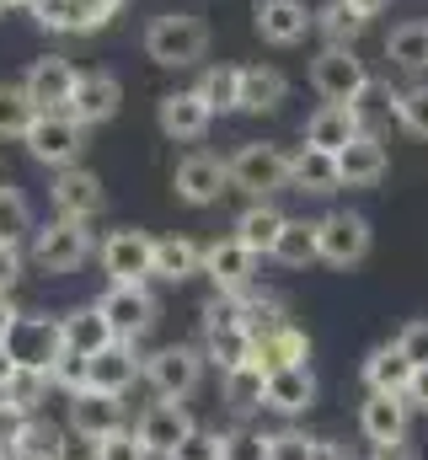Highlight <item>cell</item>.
Returning a JSON list of instances; mask_svg holds the SVG:
<instances>
[{"label":"cell","mask_w":428,"mask_h":460,"mask_svg":"<svg viewBox=\"0 0 428 460\" xmlns=\"http://www.w3.org/2000/svg\"><path fill=\"white\" fill-rule=\"evenodd\" d=\"M145 59L161 70H193L210 59V27L193 11H161L145 22Z\"/></svg>","instance_id":"obj_1"},{"label":"cell","mask_w":428,"mask_h":460,"mask_svg":"<svg viewBox=\"0 0 428 460\" xmlns=\"http://www.w3.org/2000/svg\"><path fill=\"white\" fill-rule=\"evenodd\" d=\"M27 257H32L38 273H49V279H70V273H81V268L92 262V230L81 226V220H59V215H54L49 226L32 230Z\"/></svg>","instance_id":"obj_2"},{"label":"cell","mask_w":428,"mask_h":460,"mask_svg":"<svg viewBox=\"0 0 428 460\" xmlns=\"http://www.w3.org/2000/svg\"><path fill=\"white\" fill-rule=\"evenodd\" d=\"M230 188L236 193H252V199H268L279 188H290V150L284 145H268V139H246L230 161Z\"/></svg>","instance_id":"obj_3"},{"label":"cell","mask_w":428,"mask_h":460,"mask_svg":"<svg viewBox=\"0 0 428 460\" xmlns=\"http://www.w3.org/2000/svg\"><path fill=\"white\" fill-rule=\"evenodd\" d=\"M204 380V348L188 343H166L156 353H145V385L166 402H188Z\"/></svg>","instance_id":"obj_4"},{"label":"cell","mask_w":428,"mask_h":460,"mask_svg":"<svg viewBox=\"0 0 428 460\" xmlns=\"http://www.w3.org/2000/svg\"><path fill=\"white\" fill-rule=\"evenodd\" d=\"M27 155L49 172H65V166H81V150H86V123H76L70 113H38V123L27 128Z\"/></svg>","instance_id":"obj_5"},{"label":"cell","mask_w":428,"mask_h":460,"mask_svg":"<svg viewBox=\"0 0 428 460\" xmlns=\"http://www.w3.org/2000/svg\"><path fill=\"white\" fill-rule=\"evenodd\" d=\"M97 262L112 284H145V279H156V235L134 226L107 230L103 246H97Z\"/></svg>","instance_id":"obj_6"},{"label":"cell","mask_w":428,"mask_h":460,"mask_svg":"<svg viewBox=\"0 0 428 460\" xmlns=\"http://www.w3.org/2000/svg\"><path fill=\"white\" fill-rule=\"evenodd\" d=\"M311 86L321 102H364L370 97V70L353 49H321L311 59Z\"/></svg>","instance_id":"obj_7"},{"label":"cell","mask_w":428,"mask_h":460,"mask_svg":"<svg viewBox=\"0 0 428 460\" xmlns=\"http://www.w3.org/2000/svg\"><path fill=\"white\" fill-rule=\"evenodd\" d=\"M97 305H103V316L118 343H139L156 327V316H161V305H156V295L145 284H107V295Z\"/></svg>","instance_id":"obj_8"},{"label":"cell","mask_w":428,"mask_h":460,"mask_svg":"<svg viewBox=\"0 0 428 460\" xmlns=\"http://www.w3.org/2000/svg\"><path fill=\"white\" fill-rule=\"evenodd\" d=\"M193 429H199V423H193V412H188L183 402H166V396H156V402L134 418L139 445H145L156 460H172V456H177V445H183Z\"/></svg>","instance_id":"obj_9"},{"label":"cell","mask_w":428,"mask_h":460,"mask_svg":"<svg viewBox=\"0 0 428 460\" xmlns=\"http://www.w3.org/2000/svg\"><path fill=\"white\" fill-rule=\"evenodd\" d=\"M172 193H177L183 204H193V209H210V204H219V199L230 193V166H225L219 155H210V150H193V155L177 161Z\"/></svg>","instance_id":"obj_10"},{"label":"cell","mask_w":428,"mask_h":460,"mask_svg":"<svg viewBox=\"0 0 428 460\" xmlns=\"http://www.w3.org/2000/svg\"><path fill=\"white\" fill-rule=\"evenodd\" d=\"M65 429L81 439V445H97L107 434L129 429V412H123V396L112 391H81V396H65Z\"/></svg>","instance_id":"obj_11"},{"label":"cell","mask_w":428,"mask_h":460,"mask_svg":"<svg viewBox=\"0 0 428 460\" xmlns=\"http://www.w3.org/2000/svg\"><path fill=\"white\" fill-rule=\"evenodd\" d=\"M49 204H54V215L59 220H81V226H92L97 215H103V177L92 172V166H65V172H54V182H49Z\"/></svg>","instance_id":"obj_12"},{"label":"cell","mask_w":428,"mask_h":460,"mask_svg":"<svg viewBox=\"0 0 428 460\" xmlns=\"http://www.w3.org/2000/svg\"><path fill=\"white\" fill-rule=\"evenodd\" d=\"M5 353H11L16 364H27V369H54V358L65 353V327H59V316H27V311H22V322H16L11 338H5Z\"/></svg>","instance_id":"obj_13"},{"label":"cell","mask_w":428,"mask_h":460,"mask_svg":"<svg viewBox=\"0 0 428 460\" xmlns=\"http://www.w3.org/2000/svg\"><path fill=\"white\" fill-rule=\"evenodd\" d=\"M407 418H413V402L397 396V391H370L364 407H359V434L375 445V450H397L407 445Z\"/></svg>","instance_id":"obj_14"},{"label":"cell","mask_w":428,"mask_h":460,"mask_svg":"<svg viewBox=\"0 0 428 460\" xmlns=\"http://www.w3.org/2000/svg\"><path fill=\"white\" fill-rule=\"evenodd\" d=\"M252 27H257L263 43L295 49V43H306V32H317V11L306 0H257L252 5Z\"/></svg>","instance_id":"obj_15"},{"label":"cell","mask_w":428,"mask_h":460,"mask_svg":"<svg viewBox=\"0 0 428 460\" xmlns=\"http://www.w3.org/2000/svg\"><path fill=\"white\" fill-rule=\"evenodd\" d=\"M370 220L364 215H348V209H332L321 215V262L326 268H359L370 257Z\"/></svg>","instance_id":"obj_16"},{"label":"cell","mask_w":428,"mask_h":460,"mask_svg":"<svg viewBox=\"0 0 428 460\" xmlns=\"http://www.w3.org/2000/svg\"><path fill=\"white\" fill-rule=\"evenodd\" d=\"M76 81H81V70H76L65 54H43V59H32L27 75H22V86L32 92V102H38L43 113H70Z\"/></svg>","instance_id":"obj_17"},{"label":"cell","mask_w":428,"mask_h":460,"mask_svg":"<svg viewBox=\"0 0 428 460\" xmlns=\"http://www.w3.org/2000/svg\"><path fill=\"white\" fill-rule=\"evenodd\" d=\"M118 108H123V81L112 70H81L76 97H70V118L86 128H103L118 118Z\"/></svg>","instance_id":"obj_18"},{"label":"cell","mask_w":428,"mask_h":460,"mask_svg":"<svg viewBox=\"0 0 428 460\" xmlns=\"http://www.w3.org/2000/svg\"><path fill=\"white\" fill-rule=\"evenodd\" d=\"M210 102L188 86V92H166L161 102H156V128L166 134V139H177V145H193V139H204L210 134Z\"/></svg>","instance_id":"obj_19"},{"label":"cell","mask_w":428,"mask_h":460,"mask_svg":"<svg viewBox=\"0 0 428 460\" xmlns=\"http://www.w3.org/2000/svg\"><path fill=\"white\" fill-rule=\"evenodd\" d=\"M204 273L214 279L219 295H246V284L257 273V252L236 235H219L214 246H204Z\"/></svg>","instance_id":"obj_20"},{"label":"cell","mask_w":428,"mask_h":460,"mask_svg":"<svg viewBox=\"0 0 428 460\" xmlns=\"http://www.w3.org/2000/svg\"><path fill=\"white\" fill-rule=\"evenodd\" d=\"M364 134V113H359V102H326L317 113L306 118V145H317V150H348L353 139Z\"/></svg>","instance_id":"obj_21"},{"label":"cell","mask_w":428,"mask_h":460,"mask_svg":"<svg viewBox=\"0 0 428 460\" xmlns=\"http://www.w3.org/2000/svg\"><path fill=\"white\" fill-rule=\"evenodd\" d=\"M263 407L279 412V418H300V412H311V407H317V375H311V364L268 369V402H263Z\"/></svg>","instance_id":"obj_22"},{"label":"cell","mask_w":428,"mask_h":460,"mask_svg":"<svg viewBox=\"0 0 428 460\" xmlns=\"http://www.w3.org/2000/svg\"><path fill=\"white\" fill-rule=\"evenodd\" d=\"M134 380H145V358H139V343H107L97 358H92V391H134Z\"/></svg>","instance_id":"obj_23"},{"label":"cell","mask_w":428,"mask_h":460,"mask_svg":"<svg viewBox=\"0 0 428 460\" xmlns=\"http://www.w3.org/2000/svg\"><path fill=\"white\" fill-rule=\"evenodd\" d=\"M290 188L295 193H337L343 188V166H337V155L332 150H317V145H300L295 155H290Z\"/></svg>","instance_id":"obj_24"},{"label":"cell","mask_w":428,"mask_h":460,"mask_svg":"<svg viewBox=\"0 0 428 460\" xmlns=\"http://www.w3.org/2000/svg\"><path fill=\"white\" fill-rule=\"evenodd\" d=\"M290 81L273 65H241V86H236V113H273L284 108Z\"/></svg>","instance_id":"obj_25"},{"label":"cell","mask_w":428,"mask_h":460,"mask_svg":"<svg viewBox=\"0 0 428 460\" xmlns=\"http://www.w3.org/2000/svg\"><path fill=\"white\" fill-rule=\"evenodd\" d=\"M337 166H343V188H375L386 177L391 155H386V145L375 134H359L348 150H337Z\"/></svg>","instance_id":"obj_26"},{"label":"cell","mask_w":428,"mask_h":460,"mask_svg":"<svg viewBox=\"0 0 428 460\" xmlns=\"http://www.w3.org/2000/svg\"><path fill=\"white\" fill-rule=\"evenodd\" d=\"M59 327H65V348L81 353V358H97L107 343H118L112 327H107V316H103V305H76V311L59 316Z\"/></svg>","instance_id":"obj_27"},{"label":"cell","mask_w":428,"mask_h":460,"mask_svg":"<svg viewBox=\"0 0 428 460\" xmlns=\"http://www.w3.org/2000/svg\"><path fill=\"white\" fill-rule=\"evenodd\" d=\"M204 273V246L188 235H156V279L161 284H188Z\"/></svg>","instance_id":"obj_28"},{"label":"cell","mask_w":428,"mask_h":460,"mask_svg":"<svg viewBox=\"0 0 428 460\" xmlns=\"http://www.w3.org/2000/svg\"><path fill=\"white\" fill-rule=\"evenodd\" d=\"M413 369H418V364H413L397 343H380V348H370V358H364V385H370V391H397V396H407Z\"/></svg>","instance_id":"obj_29"},{"label":"cell","mask_w":428,"mask_h":460,"mask_svg":"<svg viewBox=\"0 0 428 460\" xmlns=\"http://www.w3.org/2000/svg\"><path fill=\"white\" fill-rule=\"evenodd\" d=\"M284 220H290V215H279V209H273L268 199H257V204H246V209L236 215V230H230V235H236V241H246V246H252L257 257H273V246H279V230H284Z\"/></svg>","instance_id":"obj_30"},{"label":"cell","mask_w":428,"mask_h":460,"mask_svg":"<svg viewBox=\"0 0 428 460\" xmlns=\"http://www.w3.org/2000/svg\"><path fill=\"white\" fill-rule=\"evenodd\" d=\"M252 358L263 364V369H284V364H311V338L300 332V327H273V332H257V343H252Z\"/></svg>","instance_id":"obj_31"},{"label":"cell","mask_w":428,"mask_h":460,"mask_svg":"<svg viewBox=\"0 0 428 460\" xmlns=\"http://www.w3.org/2000/svg\"><path fill=\"white\" fill-rule=\"evenodd\" d=\"M219 391H225V407L230 412H257L263 402H268V369L252 358V364H236V369H225L219 375Z\"/></svg>","instance_id":"obj_32"},{"label":"cell","mask_w":428,"mask_h":460,"mask_svg":"<svg viewBox=\"0 0 428 460\" xmlns=\"http://www.w3.org/2000/svg\"><path fill=\"white\" fill-rule=\"evenodd\" d=\"M364 27H370V16H364L353 0H326L317 11V32H321L326 49H353Z\"/></svg>","instance_id":"obj_33"},{"label":"cell","mask_w":428,"mask_h":460,"mask_svg":"<svg viewBox=\"0 0 428 460\" xmlns=\"http://www.w3.org/2000/svg\"><path fill=\"white\" fill-rule=\"evenodd\" d=\"M70 429L49 423V418H27V429L16 434L11 445V460H70V445H65Z\"/></svg>","instance_id":"obj_34"},{"label":"cell","mask_w":428,"mask_h":460,"mask_svg":"<svg viewBox=\"0 0 428 460\" xmlns=\"http://www.w3.org/2000/svg\"><path fill=\"white\" fill-rule=\"evenodd\" d=\"M273 262H284V268L321 262V220H284L279 246H273Z\"/></svg>","instance_id":"obj_35"},{"label":"cell","mask_w":428,"mask_h":460,"mask_svg":"<svg viewBox=\"0 0 428 460\" xmlns=\"http://www.w3.org/2000/svg\"><path fill=\"white\" fill-rule=\"evenodd\" d=\"M386 59H391L402 75H424L428 70V22H402V27H391Z\"/></svg>","instance_id":"obj_36"},{"label":"cell","mask_w":428,"mask_h":460,"mask_svg":"<svg viewBox=\"0 0 428 460\" xmlns=\"http://www.w3.org/2000/svg\"><path fill=\"white\" fill-rule=\"evenodd\" d=\"M38 102L22 81H0V139H27V128L38 123Z\"/></svg>","instance_id":"obj_37"},{"label":"cell","mask_w":428,"mask_h":460,"mask_svg":"<svg viewBox=\"0 0 428 460\" xmlns=\"http://www.w3.org/2000/svg\"><path fill=\"white\" fill-rule=\"evenodd\" d=\"M49 391H54V375L49 369H27V364H16V375H11V385L0 391L11 407H22L27 418H38L43 412V402H49Z\"/></svg>","instance_id":"obj_38"},{"label":"cell","mask_w":428,"mask_h":460,"mask_svg":"<svg viewBox=\"0 0 428 460\" xmlns=\"http://www.w3.org/2000/svg\"><path fill=\"white\" fill-rule=\"evenodd\" d=\"M32 230H38V220H32V204H27V193L16 188V182H0V241H32Z\"/></svg>","instance_id":"obj_39"},{"label":"cell","mask_w":428,"mask_h":460,"mask_svg":"<svg viewBox=\"0 0 428 460\" xmlns=\"http://www.w3.org/2000/svg\"><path fill=\"white\" fill-rule=\"evenodd\" d=\"M252 327H225V332H204V358L219 364V375L225 369H236V364H252Z\"/></svg>","instance_id":"obj_40"},{"label":"cell","mask_w":428,"mask_h":460,"mask_svg":"<svg viewBox=\"0 0 428 460\" xmlns=\"http://www.w3.org/2000/svg\"><path fill=\"white\" fill-rule=\"evenodd\" d=\"M236 86H241V65H210L193 92L210 102V113H236Z\"/></svg>","instance_id":"obj_41"},{"label":"cell","mask_w":428,"mask_h":460,"mask_svg":"<svg viewBox=\"0 0 428 460\" xmlns=\"http://www.w3.org/2000/svg\"><path fill=\"white\" fill-rule=\"evenodd\" d=\"M391 108H397V118H402V128H407V134L428 139V81L402 86V92L391 97Z\"/></svg>","instance_id":"obj_42"},{"label":"cell","mask_w":428,"mask_h":460,"mask_svg":"<svg viewBox=\"0 0 428 460\" xmlns=\"http://www.w3.org/2000/svg\"><path fill=\"white\" fill-rule=\"evenodd\" d=\"M49 375H54V391H65V396L92 391V358H81V353H70V348L54 358V369H49Z\"/></svg>","instance_id":"obj_43"},{"label":"cell","mask_w":428,"mask_h":460,"mask_svg":"<svg viewBox=\"0 0 428 460\" xmlns=\"http://www.w3.org/2000/svg\"><path fill=\"white\" fill-rule=\"evenodd\" d=\"M92 460H156L145 445H139V434L134 429H118V434H107L92 445Z\"/></svg>","instance_id":"obj_44"},{"label":"cell","mask_w":428,"mask_h":460,"mask_svg":"<svg viewBox=\"0 0 428 460\" xmlns=\"http://www.w3.org/2000/svg\"><path fill=\"white\" fill-rule=\"evenodd\" d=\"M219 445H225V460H268V434H252V429H225Z\"/></svg>","instance_id":"obj_45"},{"label":"cell","mask_w":428,"mask_h":460,"mask_svg":"<svg viewBox=\"0 0 428 460\" xmlns=\"http://www.w3.org/2000/svg\"><path fill=\"white\" fill-rule=\"evenodd\" d=\"M268 460H317V439H306L300 429H279L268 434Z\"/></svg>","instance_id":"obj_46"},{"label":"cell","mask_w":428,"mask_h":460,"mask_svg":"<svg viewBox=\"0 0 428 460\" xmlns=\"http://www.w3.org/2000/svg\"><path fill=\"white\" fill-rule=\"evenodd\" d=\"M172 460H225V445H219V434H210V429H193V434L177 445Z\"/></svg>","instance_id":"obj_47"},{"label":"cell","mask_w":428,"mask_h":460,"mask_svg":"<svg viewBox=\"0 0 428 460\" xmlns=\"http://www.w3.org/2000/svg\"><path fill=\"white\" fill-rule=\"evenodd\" d=\"M22 268H27L22 246H16V241H0V295H11V289L22 284Z\"/></svg>","instance_id":"obj_48"},{"label":"cell","mask_w":428,"mask_h":460,"mask_svg":"<svg viewBox=\"0 0 428 460\" xmlns=\"http://www.w3.org/2000/svg\"><path fill=\"white\" fill-rule=\"evenodd\" d=\"M397 348H402L413 364H428V316L407 322V327H402V338H397Z\"/></svg>","instance_id":"obj_49"},{"label":"cell","mask_w":428,"mask_h":460,"mask_svg":"<svg viewBox=\"0 0 428 460\" xmlns=\"http://www.w3.org/2000/svg\"><path fill=\"white\" fill-rule=\"evenodd\" d=\"M22 429H27V412H22V407H11V402L0 396V450H5V456H11V445H16V434H22Z\"/></svg>","instance_id":"obj_50"},{"label":"cell","mask_w":428,"mask_h":460,"mask_svg":"<svg viewBox=\"0 0 428 460\" xmlns=\"http://www.w3.org/2000/svg\"><path fill=\"white\" fill-rule=\"evenodd\" d=\"M407 402H413L418 412H428V364H418V369H413V385H407Z\"/></svg>","instance_id":"obj_51"},{"label":"cell","mask_w":428,"mask_h":460,"mask_svg":"<svg viewBox=\"0 0 428 460\" xmlns=\"http://www.w3.org/2000/svg\"><path fill=\"white\" fill-rule=\"evenodd\" d=\"M16 322H22V311H16V300H11V295H0V343L11 338V327H16Z\"/></svg>","instance_id":"obj_52"},{"label":"cell","mask_w":428,"mask_h":460,"mask_svg":"<svg viewBox=\"0 0 428 460\" xmlns=\"http://www.w3.org/2000/svg\"><path fill=\"white\" fill-rule=\"evenodd\" d=\"M11 375H16V358H11V353H5V343H0V391H5V385H11Z\"/></svg>","instance_id":"obj_53"},{"label":"cell","mask_w":428,"mask_h":460,"mask_svg":"<svg viewBox=\"0 0 428 460\" xmlns=\"http://www.w3.org/2000/svg\"><path fill=\"white\" fill-rule=\"evenodd\" d=\"M317 460H348V456H343V445H332V439H317Z\"/></svg>","instance_id":"obj_54"},{"label":"cell","mask_w":428,"mask_h":460,"mask_svg":"<svg viewBox=\"0 0 428 460\" xmlns=\"http://www.w3.org/2000/svg\"><path fill=\"white\" fill-rule=\"evenodd\" d=\"M353 5H359V11H364V16H380V11H386V5H391V0H353Z\"/></svg>","instance_id":"obj_55"},{"label":"cell","mask_w":428,"mask_h":460,"mask_svg":"<svg viewBox=\"0 0 428 460\" xmlns=\"http://www.w3.org/2000/svg\"><path fill=\"white\" fill-rule=\"evenodd\" d=\"M0 460H11V456H5V450H0Z\"/></svg>","instance_id":"obj_56"},{"label":"cell","mask_w":428,"mask_h":460,"mask_svg":"<svg viewBox=\"0 0 428 460\" xmlns=\"http://www.w3.org/2000/svg\"><path fill=\"white\" fill-rule=\"evenodd\" d=\"M112 5H123V0H112Z\"/></svg>","instance_id":"obj_57"},{"label":"cell","mask_w":428,"mask_h":460,"mask_svg":"<svg viewBox=\"0 0 428 460\" xmlns=\"http://www.w3.org/2000/svg\"><path fill=\"white\" fill-rule=\"evenodd\" d=\"M0 182H5V177H0Z\"/></svg>","instance_id":"obj_58"}]
</instances>
